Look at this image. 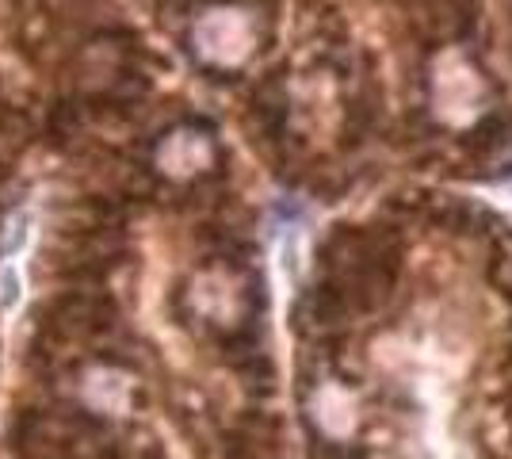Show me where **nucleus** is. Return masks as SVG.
Returning <instances> with one entry per match:
<instances>
[{
	"label": "nucleus",
	"mask_w": 512,
	"mask_h": 459,
	"mask_svg": "<svg viewBox=\"0 0 512 459\" xmlns=\"http://www.w3.org/2000/svg\"><path fill=\"white\" fill-rule=\"evenodd\" d=\"M279 272L287 276V284H295V276L302 272V238L299 230H287V238L279 245Z\"/></svg>",
	"instance_id": "1"
},
{
	"label": "nucleus",
	"mask_w": 512,
	"mask_h": 459,
	"mask_svg": "<svg viewBox=\"0 0 512 459\" xmlns=\"http://www.w3.org/2000/svg\"><path fill=\"white\" fill-rule=\"evenodd\" d=\"M20 295H23L20 264H16V261H4V264H0V310H16Z\"/></svg>",
	"instance_id": "2"
},
{
	"label": "nucleus",
	"mask_w": 512,
	"mask_h": 459,
	"mask_svg": "<svg viewBox=\"0 0 512 459\" xmlns=\"http://www.w3.org/2000/svg\"><path fill=\"white\" fill-rule=\"evenodd\" d=\"M505 192H509V196H512V180H509V184H505Z\"/></svg>",
	"instance_id": "3"
}]
</instances>
